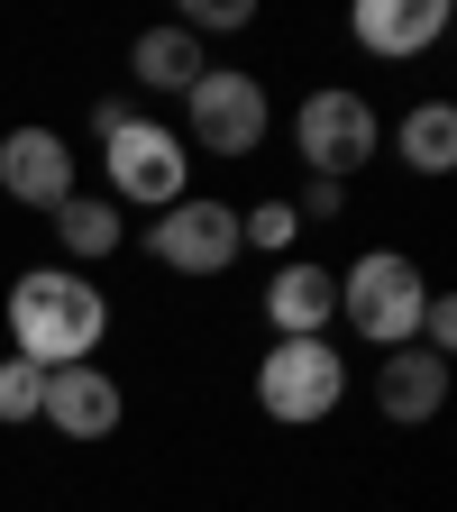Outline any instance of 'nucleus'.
I'll use <instances>...</instances> for the list:
<instances>
[{"instance_id": "nucleus-1", "label": "nucleus", "mask_w": 457, "mask_h": 512, "mask_svg": "<svg viewBox=\"0 0 457 512\" xmlns=\"http://www.w3.org/2000/svg\"><path fill=\"white\" fill-rule=\"evenodd\" d=\"M0 311H10V357H28L46 375L92 366V348L110 339V293L92 275H74V266H28Z\"/></svg>"}, {"instance_id": "nucleus-2", "label": "nucleus", "mask_w": 457, "mask_h": 512, "mask_svg": "<svg viewBox=\"0 0 457 512\" xmlns=\"http://www.w3.org/2000/svg\"><path fill=\"white\" fill-rule=\"evenodd\" d=\"M421 302H430V275L412 266L403 247H366L357 266L339 275V320L366 348H412L421 339Z\"/></svg>"}, {"instance_id": "nucleus-3", "label": "nucleus", "mask_w": 457, "mask_h": 512, "mask_svg": "<svg viewBox=\"0 0 457 512\" xmlns=\"http://www.w3.org/2000/svg\"><path fill=\"white\" fill-rule=\"evenodd\" d=\"M101 165H110V202H138V211H174L192 192V147L183 128L138 119L128 110L119 128H101Z\"/></svg>"}, {"instance_id": "nucleus-4", "label": "nucleus", "mask_w": 457, "mask_h": 512, "mask_svg": "<svg viewBox=\"0 0 457 512\" xmlns=\"http://www.w3.org/2000/svg\"><path fill=\"white\" fill-rule=\"evenodd\" d=\"M348 403V357L330 339H275L256 357V412L284 421V430H311Z\"/></svg>"}, {"instance_id": "nucleus-5", "label": "nucleus", "mask_w": 457, "mask_h": 512, "mask_svg": "<svg viewBox=\"0 0 457 512\" xmlns=\"http://www.w3.org/2000/svg\"><path fill=\"white\" fill-rule=\"evenodd\" d=\"M266 119H275L266 83H256V74H238V64H211V74L183 92L192 156H256V147H266Z\"/></svg>"}, {"instance_id": "nucleus-6", "label": "nucleus", "mask_w": 457, "mask_h": 512, "mask_svg": "<svg viewBox=\"0 0 457 512\" xmlns=\"http://www.w3.org/2000/svg\"><path fill=\"white\" fill-rule=\"evenodd\" d=\"M293 147L311 165V183H348L375 147H384V119L366 110V92H311L293 110Z\"/></svg>"}, {"instance_id": "nucleus-7", "label": "nucleus", "mask_w": 457, "mask_h": 512, "mask_svg": "<svg viewBox=\"0 0 457 512\" xmlns=\"http://www.w3.org/2000/svg\"><path fill=\"white\" fill-rule=\"evenodd\" d=\"M147 256H156V266H174V275H229V266H238V211L211 202V192H183L174 211H156Z\"/></svg>"}, {"instance_id": "nucleus-8", "label": "nucleus", "mask_w": 457, "mask_h": 512, "mask_svg": "<svg viewBox=\"0 0 457 512\" xmlns=\"http://www.w3.org/2000/svg\"><path fill=\"white\" fill-rule=\"evenodd\" d=\"M0 192H10L19 211H55V202H74V147L55 138V128H10L0 138Z\"/></svg>"}, {"instance_id": "nucleus-9", "label": "nucleus", "mask_w": 457, "mask_h": 512, "mask_svg": "<svg viewBox=\"0 0 457 512\" xmlns=\"http://www.w3.org/2000/svg\"><path fill=\"white\" fill-rule=\"evenodd\" d=\"M119 412H128V394H119L110 366H55L46 375V403H37V421L55 439H110Z\"/></svg>"}, {"instance_id": "nucleus-10", "label": "nucleus", "mask_w": 457, "mask_h": 512, "mask_svg": "<svg viewBox=\"0 0 457 512\" xmlns=\"http://www.w3.org/2000/svg\"><path fill=\"white\" fill-rule=\"evenodd\" d=\"M348 28H357V46H366V55L412 64V55H430V46L448 37V0H357Z\"/></svg>"}, {"instance_id": "nucleus-11", "label": "nucleus", "mask_w": 457, "mask_h": 512, "mask_svg": "<svg viewBox=\"0 0 457 512\" xmlns=\"http://www.w3.org/2000/svg\"><path fill=\"white\" fill-rule=\"evenodd\" d=\"M330 311H339V275L311 266V256H284L275 284H266V320L275 339H330Z\"/></svg>"}, {"instance_id": "nucleus-12", "label": "nucleus", "mask_w": 457, "mask_h": 512, "mask_svg": "<svg viewBox=\"0 0 457 512\" xmlns=\"http://www.w3.org/2000/svg\"><path fill=\"white\" fill-rule=\"evenodd\" d=\"M448 403V357H430L421 339L412 348H384V366H375V412L384 421H430Z\"/></svg>"}, {"instance_id": "nucleus-13", "label": "nucleus", "mask_w": 457, "mask_h": 512, "mask_svg": "<svg viewBox=\"0 0 457 512\" xmlns=\"http://www.w3.org/2000/svg\"><path fill=\"white\" fill-rule=\"evenodd\" d=\"M128 74H138V92H192L211 74V55H202V37H183L165 19V28H147L138 46H128Z\"/></svg>"}, {"instance_id": "nucleus-14", "label": "nucleus", "mask_w": 457, "mask_h": 512, "mask_svg": "<svg viewBox=\"0 0 457 512\" xmlns=\"http://www.w3.org/2000/svg\"><path fill=\"white\" fill-rule=\"evenodd\" d=\"M394 147H403L412 174H448V165H457V110H448V101H412L403 128H394Z\"/></svg>"}, {"instance_id": "nucleus-15", "label": "nucleus", "mask_w": 457, "mask_h": 512, "mask_svg": "<svg viewBox=\"0 0 457 512\" xmlns=\"http://www.w3.org/2000/svg\"><path fill=\"white\" fill-rule=\"evenodd\" d=\"M46 220H55L64 256H83V266H92V256H110V247H119V211H110V192H74V202H55Z\"/></svg>"}, {"instance_id": "nucleus-16", "label": "nucleus", "mask_w": 457, "mask_h": 512, "mask_svg": "<svg viewBox=\"0 0 457 512\" xmlns=\"http://www.w3.org/2000/svg\"><path fill=\"white\" fill-rule=\"evenodd\" d=\"M293 238H302L293 202H256V211H238V247H266V256H293Z\"/></svg>"}, {"instance_id": "nucleus-17", "label": "nucleus", "mask_w": 457, "mask_h": 512, "mask_svg": "<svg viewBox=\"0 0 457 512\" xmlns=\"http://www.w3.org/2000/svg\"><path fill=\"white\" fill-rule=\"evenodd\" d=\"M37 403H46V366L0 357V421H37Z\"/></svg>"}, {"instance_id": "nucleus-18", "label": "nucleus", "mask_w": 457, "mask_h": 512, "mask_svg": "<svg viewBox=\"0 0 457 512\" xmlns=\"http://www.w3.org/2000/svg\"><path fill=\"white\" fill-rule=\"evenodd\" d=\"M247 19H256L247 0H183L174 28H183V37H229V28H247Z\"/></svg>"}, {"instance_id": "nucleus-19", "label": "nucleus", "mask_w": 457, "mask_h": 512, "mask_svg": "<svg viewBox=\"0 0 457 512\" xmlns=\"http://www.w3.org/2000/svg\"><path fill=\"white\" fill-rule=\"evenodd\" d=\"M421 348H430V357H448V348H457V302H448V293H430V302H421Z\"/></svg>"}, {"instance_id": "nucleus-20", "label": "nucleus", "mask_w": 457, "mask_h": 512, "mask_svg": "<svg viewBox=\"0 0 457 512\" xmlns=\"http://www.w3.org/2000/svg\"><path fill=\"white\" fill-rule=\"evenodd\" d=\"M348 211V183H302V202H293V220H339Z\"/></svg>"}]
</instances>
